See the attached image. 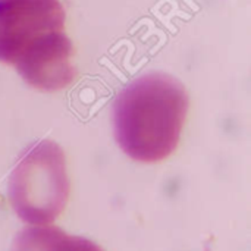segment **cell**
<instances>
[{
	"label": "cell",
	"instance_id": "6da1fadb",
	"mask_svg": "<svg viewBox=\"0 0 251 251\" xmlns=\"http://www.w3.org/2000/svg\"><path fill=\"white\" fill-rule=\"evenodd\" d=\"M190 99L184 85L166 74H147L118 96L115 138L122 151L143 163H156L178 147Z\"/></svg>",
	"mask_w": 251,
	"mask_h": 251
},
{
	"label": "cell",
	"instance_id": "7a4b0ae2",
	"mask_svg": "<svg viewBox=\"0 0 251 251\" xmlns=\"http://www.w3.org/2000/svg\"><path fill=\"white\" fill-rule=\"evenodd\" d=\"M69 178L63 150L50 140L34 143L21 156L9 178V201L31 225H50L65 210Z\"/></svg>",
	"mask_w": 251,
	"mask_h": 251
},
{
	"label": "cell",
	"instance_id": "3957f363",
	"mask_svg": "<svg viewBox=\"0 0 251 251\" xmlns=\"http://www.w3.org/2000/svg\"><path fill=\"white\" fill-rule=\"evenodd\" d=\"M59 0H0V62L16 66L65 31Z\"/></svg>",
	"mask_w": 251,
	"mask_h": 251
},
{
	"label": "cell",
	"instance_id": "277c9868",
	"mask_svg": "<svg viewBox=\"0 0 251 251\" xmlns=\"http://www.w3.org/2000/svg\"><path fill=\"white\" fill-rule=\"evenodd\" d=\"M46 251H103L96 243L82 238L72 237L62 229L51 226L46 244Z\"/></svg>",
	"mask_w": 251,
	"mask_h": 251
}]
</instances>
